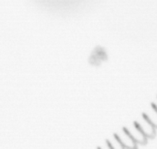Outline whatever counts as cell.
Wrapping results in <instances>:
<instances>
[{"instance_id":"7a4b0ae2","label":"cell","mask_w":157,"mask_h":149,"mask_svg":"<svg viewBox=\"0 0 157 149\" xmlns=\"http://www.w3.org/2000/svg\"><path fill=\"white\" fill-rule=\"evenodd\" d=\"M114 135L126 149H137L136 142L132 139L125 128L120 132L115 134Z\"/></svg>"},{"instance_id":"3957f363","label":"cell","mask_w":157,"mask_h":149,"mask_svg":"<svg viewBox=\"0 0 157 149\" xmlns=\"http://www.w3.org/2000/svg\"><path fill=\"white\" fill-rule=\"evenodd\" d=\"M125 129L127 131L128 133L129 134V135L132 137V139L136 142V144H146L148 138L144 135V133L140 130V129L137 126L136 122L134 123L132 125H131L130 127L125 128Z\"/></svg>"},{"instance_id":"6da1fadb","label":"cell","mask_w":157,"mask_h":149,"mask_svg":"<svg viewBox=\"0 0 157 149\" xmlns=\"http://www.w3.org/2000/svg\"><path fill=\"white\" fill-rule=\"evenodd\" d=\"M46 6L54 9H66L78 5L83 0H36Z\"/></svg>"},{"instance_id":"8992f818","label":"cell","mask_w":157,"mask_h":149,"mask_svg":"<svg viewBox=\"0 0 157 149\" xmlns=\"http://www.w3.org/2000/svg\"><path fill=\"white\" fill-rule=\"evenodd\" d=\"M106 144H108L112 149H126L115 135L113 136V139L106 140Z\"/></svg>"},{"instance_id":"277c9868","label":"cell","mask_w":157,"mask_h":149,"mask_svg":"<svg viewBox=\"0 0 157 149\" xmlns=\"http://www.w3.org/2000/svg\"><path fill=\"white\" fill-rule=\"evenodd\" d=\"M140 130L144 133L147 138H154L155 135V128L149 122V120L146 119L143 115V117L139 121H136Z\"/></svg>"},{"instance_id":"52a82bcc","label":"cell","mask_w":157,"mask_h":149,"mask_svg":"<svg viewBox=\"0 0 157 149\" xmlns=\"http://www.w3.org/2000/svg\"><path fill=\"white\" fill-rule=\"evenodd\" d=\"M97 149H112L111 147H109V145L108 144H106V147H105V148H103V147H98Z\"/></svg>"},{"instance_id":"5b68a950","label":"cell","mask_w":157,"mask_h":149,"mask_svg":"<svg viewBox=\"0 0 157 149\" xmlns=\"http://www.w3.org/2000/svg\"><path fill=\"white\" fill-rule=\"evenodd\" d=\"M143 115L155 129H157V110L152 105L146 112L143 114Z\"/></svg>"},{"instance_id":"ba28073f","label":"cell","mask_w":157,"mask_h":149,"mask_svg":"<svg viewBox=\"0 0 157 149\" xmlns=\"http://www.w3.org/2000/svg\"><path fill=\"white\" fill-rule=\"evenodd\" d=\"M152 105L154 107V108H155V109L157 110V99H156V101H155V102H153V103H152Z\"/></svg>"}]
</instances>
